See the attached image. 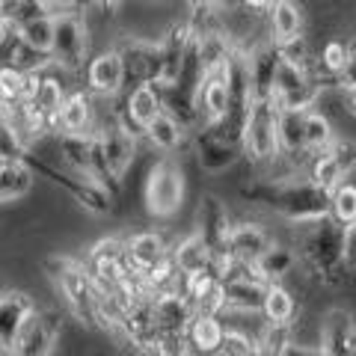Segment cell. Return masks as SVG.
<instances>
[{
	"mask_svg": "<svg viewBox=\"0 0 356 356\" xmlns=\"http://www.w3.org/2000/svg\"><path fill=\"white\" fill-rule=\"evenodd\" d=\"M288 247L297 252L300 267L318 285H348L350 267L344 261V229L336 220L321 217L288 226Z\"/></svg>",
	"mask_w": 356,
	"mask_h": 356,
	"instance_id": "1",
	"label": "cell"
},
{
	"mask_svg": "<svg viewBox=\"0 0 356 356\" xmlns=\"http://www.w3.org/2000/svg\"><path fill=\"white\" fill-rule=\"evenodd\" d=\"M238 193L250 208H261L267 214L285 220L288 226L330 217V193L315 187L303 175L285 178V181L255 178V181L243 184Z\"/></svg>",
	"mask_w": 356,
	"mask_h": 356,
	"instance_id": "2",
	"label": "cell"
},
{
	"mask_svg": "<svg viewBox=\"0 0 356 356\" xmlns=\"http://www.w3.org/2000/svg\"><path fill=\"white\" fill-rule=\"evenodd\" d=\"M24 161L30 163L33 175H36V178H44V181L54 184V187H63V191L72 196V202H77L83 211H89V214H95V217H107L110 211H113L116 199L110 196V193H107L98 181H92V178L63 170V166H60L57 161L44 158V154H36V152H30Z\"/></svg>",
	"mask_w": 356,
	"mask_h": 356,
	"instance_id": "3",
	"label": "cell"
},
{
	"mask_svg": "<svg viewBox=\"0 0 356 356\" xmlns=\"http://www.w3.org/2000/svg\"><path fill=\"white\" fill-rule=\"evenodd\" d=\"M276 116H280V107H276L273 98H255L247 113V122H243L241 152H243V161L259 170V175H264L273 166V161L280 158Z\"/></svg>",
	"mask_w": 356,
	"mask_h": 356,
	"instance_id": "4",
	"label": "cell"
},
{
	"mask_svg": "<svg viewBox=\"0 0 356 356\" xmlns=\"http://www.w3.org/2000/svg\"><path fill=\"white\" fill-rule=\"evenodd\" d=\"M187 178L184 166L178 158H158L146 170V181H143V205H146L149 217L170 220L184 205Z\"/></svg>",
	"mask_w": 356,
	"mask_h": 356,
	"instance_id": "5",
	"label": "cell"
},
{
	"mask_svg": "<svg viewBox=\"0 0 356 356\" xmlns=\"http://www.w3.org/2000/svg\"><path fill=\"white\" fill-rule=\"evenodd\" d=\"M86 3L74 13L57 18L54 27V48H51V63L57 69L69 72L72 77L83 74L89 57H92V30L86 21Z\"/></svg>",
	"mask_w": 356,
	"mask_h": 356,
	"instance_id": "6",
	"label": "cell"
},
{
	"mask_svg": "<svg viewBox=\"0 0 356 356\" xmlns=\"http://www.w3.org/2000/svg\"><path fill=\"white\" fill-rule=\"evenodd\" d=\"M232 226H235V220H232V211L226 205V199L217 196V193L199 196L196 217H193V232L202 238V243L217 255V259H222L226 250H229Z\"/></svg>",
	"mask_w": 356,
	"mask_h": 356,
	"instance_id": "7",
	"label": "cell"
},
{
	"mask_svg": "<svg viewBox=\"0 0 356 356\" xmlns=\"http://www.w3.org/2000/svg\"><path fill=\"white\" fill-rule=\"evenodd\" d=\"M83 81H86V92L92 98H104V102H113L125 92V63H122V54L116 44H107L102 51H92L86 69H83Z\"/></svg>",
	"mask_w": 356,
	"mask_h": 356,
	"instance_id": "8",
	"label": "cell"
},
{
	"mask_svg": "<svg viewBox=\"0 0 356 356\" xmlns=\"http://www.w3.org/2000/svg\"><path fill=\"white\" fill-rule=\"evenodd\" d=\"M63 336V321L57 309H36L33 318L18 332L9 356H54Z\"/></svg>",
	"mask_w": 356,
	"mask_h": 356,
	"instance_id": "9",
	"label": "cell"
},
{
	"mask_svg": "<svg viewBox=\"0 0 356 356\" xmlns=\"http://www.w3.org/2000/svg\"><path fill=\"white\" fill-rule=\"evenodd\" d=\"M92 137H95V149H98V158H102V163L119 178V181H125L128 170L134 166V161H137V154H140V149H137L140 143L134 137H128V134L119 128L116 116L102 122V125L95 128Z\"/></svg>",
	"mask_w": 356,
	"mask_h": 356,
	"instance_id": "10",
	"label": "cell"
},
{
	"mask_svg": "<svg viewBox=\"0 0 356 356\" xmlns=\"http://www.w3.org/2000/svg\"><path fill=\"white\" fill-rule=\"evenodd\" d=\"M125 252H128V267L140 280H146V276H152L154 270H161L163 264L172 261V243L154 229L125 238Z\"/></svg>",
	"mask_w": 356,
	"mask_h": 356,
	"instance_id": "11",
	"label": "cell"
},
{
	"mask_svg": "<svg viewBox=\"0 0 356 356\" xmlns=\"http://www.w3.org/2000/svg\"><path fill=\"white\" fill-rule=\"evenodd\" d=\"M36 300L24 288H0V353L9 356L18 332L36 312Z\"/></svg>",
	"mask_w": 356,
	"mask_h": 356,
	"instance_id": "12",
	"label": "cell"
},
{
	"mask_svg": "<svg viewBox=\"0 0 356 356\" xmlns=\"http://www.w3.org/2000/svg\"><path fill=\"white\" fill-rule=\"evenodd\" d=\"M318 350L324 356H356V315L350 306H330L324 312Z\"/></svg>",
	"mask_w": 356,
	"mask_h": 356,
	"instance_id": "13",
	"label": "cell"
},
{
	"mask_svg": "<svg viewBox=\"0 0 356 356\" xmlns=\"http://www.w3.org/2000/svg\"><path fill=\"white\" fill-rule=\"evenodd\" d=\"M191 154L196 158L199 170H202L205 175H222V172L235 170V166L243 161L241 146H235V143H226V140H217L214 134H208L202 128L193 131Z\"/></svg>",
	"mask_w": 356,
	"mask_h": 356,
	"instance_id": "14",
	"label": "cell"
},
{
	"mask_svg": "<svg viewBox=\"0 0 356 356\" xmlns=\"http://www.w3.org/2000/svg\"><path fill=\"white\" fill-rule=\"evenodd\" d=\"M270 247H273L270 229H264L261 222L252 220V217H243V220H235V226H232L226 255H229L232 261H241V264L255 267V264H259V259Z\"/></svg>",
	"mask_w": 356,
	"mask_h": 356,
	"instance_id": "15",
	"label": "cell"
},
{
	"mask_svg": "<svg viewBox=\"0 0 356 356\" xmlns=\"http://www.w3.org/2000/svg\"><path fill=\"white\" fill-rule=\"evenodd\" d=\"M98 122V107L95 98L86 89L77 86L74 92L65 95V102L57 113V134H81V137H92ZM54 134V137H57Z\"/></svg>",
	"mask_w": 356,
	"mask_h": 356,
	"instance_id": "16",
	"label": "cell"
},
{
	"mask_svg": "<svg viewBox=\"0 0 356 356\" xmlns=\"http://www.w3.org/2000/svg\"><path fill=\"white\" fill-rule=\"evenodd\" d=\"M178 291L191 303L193 315H220L222 312V280H220L217 267H211L205 273H196V276H187V280H181Z\"/></svg>",
	"mask_w": 356,
	"mask_h": 356,
	"instance_id": "17",
	"label": "cell"
},
{
	"mask_svg": "<svg viewBox=\"0 0 356 356\" xmlns=\"http://www.w3.org/2000/svg\"><path fill=\"white\" fill-rule=\"evenodd\" d=\"M152 321L163 336H184L193 321V309L181 291H163L152 297Z\"/></svg>",
	"mask_w": 356,
	"mask_h": 356,
	"instance_id": "18",
	"label": "cell"
},
{
	"mask_svg": "<svg viewBox=\"0 0 356 356\" xmlns=\"http://www.w3.org/2000/svg\"><path fill=\"white\" fill-rule=\"evenodd\" d=\"M54 140V154L63 170L77 172L92 178V166H95V140L92 137H81V134H57Z\"/></svg>",
	"mask_w": 356,
	"mask_h": 356,
	"instance_id": "19",
	"label": "cell"
},
{
	"mask_svg": "<svg viewBox=\"0 0 356 356\" xmlns=\"http://www.w3.org/2000/svg\"><path fill=\"white\" fill-rule=\"evenodd\" d=\"M172 264H175L178 276L187 280V276H196V273H205L211 267H217V255L211 252L202 243V238L191 229L184 238H178L172 243Z\"/></svg>",
	"mask_w": 356,
	"mask_h": 356,
	"instance_id": "20",
	"label": "cell"
},
{
	"mask_svg": "<svg viewBox=\"0 0 356 356\" xmlns=\"http://www.w3.org/2000/svg\"><path fill=\"white\" fill-rule=\"evenodd\" d=\"M267 33H270V42L276 48L297 39V36H303L306 33V9L300 3H294V0H273L270 13H267Z\"/></svg>",
	"mask_w": 356,
	"mask_h": 356,
	"instance_id": "21",
	"label": "cell"
},
{
	"mask_svg": "<svg viewBox=\"0 0 356 356\" xmlns=\"http://www.w3.org/2000/svg\"><path fill=\"white\" fill-rule=\"evenodd\" d=\"M222 339H226V327H222L220 315H193L184 332L191 356H220Z\"/></svg>",
	"mask_w": 356,
	"mask_h": 356,
	"instance_id": "22",
	"label": "cell"
},
{
	"mask_svg": "<svg viewBox=\"0 0 356 356\" xmlns=\"http://www.w3.org/2000/svg\"><path fill=\"white\" fill-rule=\"evenodd\" d=\"M191 137L193 134L178 125L170 113H161L146 131V143L154 152H161V158H178V152L191 149Z\"/></svg>",
	"mask_w": 356,
	"mask_h": 356,
	"instance_id": "23",
	"label": "cell"
},
{
	"mask_svg": "<svg viewBox=\"0 0 356 356\" xmlns=\"http://www.w3.org/2000/svg\"><path fill=\"white\" fill-rule=\"evenodd\" d=\"M300 315V303L297 297L288 291L285 285H267V294H264V306H261V318L273 327H291Z\"/></svg>",
	"mask_w": 356,
	"mask_h": 356,
	"instance_id": "24",
	"label": "cell"
},
{
	"mask_svg": "<svg viewBox=\"0 0 356 356\" xmlns=\"http://www.w3.org/2000/svg\"><path fill=\"white\" fill-rule=\"evenodd\" d=\"M297 264H300L297 252L288 247L285 241H273V247L261 255L259 264H255V273H259L267 285H276V282H282Z\"/></svg>",
	"mask_w": 356,
	"mask_h": 356,
	"instance_id": "25",
	"label": "cell"
},
{
	"mask_svg": "<svg viewBox=\"0 0 356 356\" xmlns=\"http://www.w3.org/2000/svg\"><path fill=\"white\" fill-rule=\"evenodd\" d=\"M33 184H36V175H33L27 161H13L3 166V175H0V205L9 202H21L33 193Z\"/></svg>",
	"mask_w": 356,
	"mask_h": 356,
	"instance_id": "26",
	"label": "cell"
},
{
	"mask_svg": "<svg viewBox=\"0 0 356 356\" xmlns=\"http://www.w3.org/2000/svg\"><path fill=\"white\" fill-rule=\"evenodd\" d=\"M54 27H57V21L51 15H36L18 27V39H21V44H27L33 54H39V57H51Z\"/></svg>",
	"mask_w": 356,
	"mask_h": 356,
	"instance_id": "27",
	"label": "cell"
},
{
	"mask_svg": "<svg viewBox=\"0 0 356 356\" xmlns=\"http://www.w3.org/2000/svg\"><path fill=\"white\" fill-rule=\"evenodd\" d=\"M339 131L336 125L321 113V110H309L306 113V152L309 154H324L336 143Z\"/></svg>",
	"mask_w": 356,
	"mask_h": 356,
	"instance_id": "28",
	"label": "cell"
},
{
	"mask_svg": "<svg viewBox=\"0 0 356 356\" xmlns=\"http://www.w3.org/2000/svg\"><path fill=\"white\" fill-rule=\"evenodd\" d=\"M27 102V72L13 65H0V110L9 113Z\"/></svg>",
	"mask_w": 356,
	"mask_h": 356,
	"instance_id": "29",
	"label": "cell"
},
{
	"mask_svg": "<svg viewBox=\"0 0 356 356\" xmlns=\"http://www.w3.org/2000/svg\"><path fill=\"white\" fill-rule=\"evenodd\" d=\"M330 220H336L341 229L356 226V181L348 178L330 193Z\"/></svg>",
	"mask_w": 356,
	"mask_h": 356,
	"instance_id": "30",
	"label": "cell"
},
{
	"mask_svg": "<svg viewBox=\"0 0 356 356\" xmlns=\"http://www.w3.org/2000/svg\"><path fill=\"white\" fill-rule=\"evenodd\" d=\"M303 178H309L312 184L321 187V191H327V193L336 191L341 181H348V178L341 175V170L336 166V161H332L327 152H324V154H312V161L306 163Z\"/></svg>",
	"mask_w": 356,
	"mask_h": 356,
	"instance_id": "31",
	"label": "cell"
},
{
	"mask_svg": "<svg viewBox=\"0 0 356 356\" xmlns=\"http://www.w3.org/2000/svg\"><path fill=\"white\" fill-rule=\"evenodd\" d=\"M327 154L336 161V166L341 170L344 178H353L356 175V140L353 137H344V134H339L336 143L330 146Z\"/></svg>",
	"mask_w": 356,
	"mask_h": 356,
	"instance_id": "32",
	"label": "cell"
},
{
	"mask_svg": "<svg viewBox=\"0 0 356 356\" xmlns=\"http://www.w3.org/2000/svg\"><path fill=\"white\" fill-rule=\"evenodd\" d=\"M0 158H3L6 163L27 158V149L21 146V140L15 137V128H13V122H9V116L3 113V110H0Z\"/></svg>",
	"mask_w": 356,
	"mask_h": 356,
	"instance_id": "33",
	"label": "cell"
},
{
	"mask_svg": "<svg viewBox=\"0 0 356 356\" xmlns=\"http://www.w3.org/2000/svg\"><path fill=\"white\" fill-rule=\"evenodd\" d=\"M149 356H191V350H187L184 336H163L161 332L154 348L149 350Z\"/></svg>",
	"mask_w": 356,
	"mask_h": 356,
	"instance_id": "34",
	"label": "cell"
},
{
	"mask_svg": "<svg viewBox=\"0 0 356 356\" xmlns=\"http://www.w3.org/2000/svg\"><path fill=\"white\" fill-rule=\"evenodd\" d=\"M344 261H348L350 273H356V226L344 229Z\"/></svg>",
	"mask_w": 356,
	"mask_h": 356,
	"instance_id": "35",
	"label": "cell"
},
{
	"mask_svg": "<svg viewBox=\"0 0 356 356\" xmlns=\"http://www.w3.org/2000/svg\"><path fill=\"white\" fill-rule=\"evenodd\" d=\"M282 356H324V353H321L318 348H306V344H288V348H285V353Z\"/></svg>",
	"mask_w": 356,
	"mask_h": 356,
	"instance_id": "36",
	"label": "cell"
},
{
	"mask_svg": "<svg viewBox=\"0 0 356 356\" xmlns=\"http://www.w3.org/2000/svg\"><path fill=\"white\" fill-rule=\"evenodd\" d=\"M341 98H344V110H348V116L356 119V86L353 89H344Z\"/></svg>",
	"mask_w": 356,
	"mask_h": 356,
	"instance_id": "37",
	"label": "cell"
},
{
	"mask_svg": "<svg viewBox=\"0 0 356 356\" xmlns=\"http://www.w3.org/2000/svg\"><path fill=\"white\" fill-rule=\"evenodd\" d=\"M3 166H6V161H3V158H0V175H3Z\"/></svg>",
	"mask_w": 356,
	"mask_h": 356,
	"instance_id": "38",
	"label": "cell"
}]
</instances>
